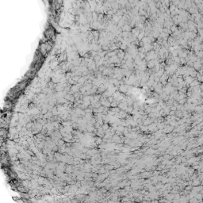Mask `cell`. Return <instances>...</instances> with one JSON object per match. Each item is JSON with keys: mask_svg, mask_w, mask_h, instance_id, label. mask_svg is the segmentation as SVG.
<instances>
[{"mask_svg": "<svg viewBox=\"0 0 203 203\" xmlns=\"http://www.w3.org/2000/svg\"><path fill=\"white\" fill-rule=\"evenodd\" d=\"M45 36L48 37V38H51V37H53V36H54V31H53V29H48L46 30L45 32Z\"/></svg>", "mask_w": 203, "mask_h": 203, "instance_id": "obj_1", "label": "cell"}]
</instances>
